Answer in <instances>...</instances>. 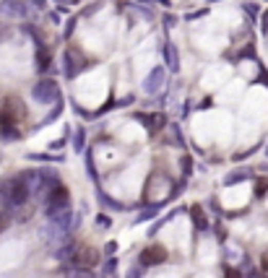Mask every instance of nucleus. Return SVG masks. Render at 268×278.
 I'll return each mask as SVG.
<instances>
[{"mask_svg":"<svg viewBox=\"0 0 268 278\" xmlns=\"http://www.w3.org/2000/svg\"><path fill=\"white\" fill-rule=\"evenodd\" d=\"M224 278H242L240 275V270H235V268H226V275Z\"/></svg>","mask_w":268,"mask_h":278,"instance_id":"aec40b11","label":"nucleus"},{"mask_svg":"<svg viewBox=\"0 0 268 278\" xmlns=\"http://www.w3.org/2000/svg\"><path fill=\"white\" fill-rule=\"evenodd\" d=\"M164 65L169 68V73H177L180 70V52H177V47L172 42L164 45Z\"/></svg>","mask_w":268,"mask_h":278,"instance_id":"9d476101","label":"nucleus"},{"mask_svg":"<svg viewBox=\"0 0 268 278\" xmlns=\"http://www.w3.org/2000/svg\"><path fill=\"white\" fill-rule=\"evenodd\" d=\"M6 226H8V219H6V216H3V213H0V231H3V229H6Z\"/></svg>","mask_w":268,"mask_h":278,"instance_id":"b1692460","label":"nucleus"},{"mask_svg":"<svg viewBox=\"0 0 268 278\" xmlns=\"http://www.w3.org/2000/svg\"><path fill=\"white\" fill-rule=\"evenodd\" d=\"M84 68H89V60L79 50H75V47H68L65 55H63V70H65V75L68 78H75Z\"/></svg>","mask_w":268,"mask_h":278,"instance_id":"20e7f679","label":"nucleus"},{"mask_svg":"<svg viewBox=\"0 0 268 278\" xmlns=\"http://www.w3.org/2000/svg\"><path fill=\"white\" fill-rule=\"evenodd\" d=\"M70 278H94V275H91L89 270H79V268H75V270L70 273Z\"/></svg>","mask_w":268,"mask_h":278,"instance_id":"2eb2a0df","label":"nucleus"},{"mask_svg":"<svg viewBox=\"0 0 268 278\" xmlns=\"http://www.w3.org/2000/svg\"><path fill=\"white\" fill-rule=\"evenodd\" d=\"M114 250H118V242H109L107 245V255H114Z\"/></svg>","mask_w":268,"mask_h":278,"instance_id":"5701e85b","label":"nucleus"},{"mask_svg":"<svg viewBox=\"0 0 268 278\" xmlns=\"http://www.w3.org/2000/svg\"><path fill=\"white\" fill-rule=\"evenodd\" d=\"M97 260H99V252L94 247H79V252L73 257V265L79 270H89V268L97 265Z\"/></svg>","mask_w":268,"mask_h":278,"instance_id":"39448f33","label":"nucleus"},{"mask_svg":"<svg viewBox=\"0 0 268 278\" xmlns=\"http://www.w3.org/2000/svg\"><path fill=\"white\" fill-rule=\"evenodd\" d=\"M164 260H167V250L159 247V245L146 247V250L141 252V265H162Z\"/></svg>","mask_w":268,"mask_h":278,"instance_id":"0eeeda50","label":"nucleus"},{"mask_svg":"<svg viewBox=\"0 0 268 278\" xmlns=\"http://www.w3.org/2000/svg\"><path fill=\"white\" fill-rule=\"evenodd\" d=\"M182 167H185L182 172H185V174H190V169H193V162H190V158L185 156V158H182Z\"/></svg>","mask_w":268,"mask_h":278,"instance_id":"6ab92c4d","label":"nucleus"},{"mask_svg":"<svg viewBox=\"0 0 268 278\" xmlns=\"http://www.w3.org/2000/svg\"><path fill=\"white\" fill-rule=\"evenodd\" d=\"M114 268H118V263H114V260H109V263L104 265V278H107V275H112V273H114Z\"/></svg>","mask_w":268,"mask_h":278,"instance_id":"f3484780","label":"nucleus"},{"mask_svg":"<svg viewBox=\"0 0 268 278\" xmlns=\"http://www.w3.org/2000/svg\"><path fill=\"white\" fill-rule=\"evenodd\" d=\"M0 16L26 18V16H29V8H26L24 3H16V0H6V3H0Z\"/></svg>","mask_w":268,"mask_h":278,"instance_id":"6e6552de","label":"nucleus"},{"mask_svg":"<svg viewBox=\"0 0 268 278\" xmlns=\"http://www.w3.org/2000/svg\"><path fill=\"white\" fill-rule=\"evenodd\" d=\"M31 96L40 104H55L60 99V86L52 81V78H42V81L31 89Z\"/></svg>","mask_w":268,"mask_h":278,"instance_id":"f03ea898","label":"nucleus"},{"mask_svg":"<svg viewBox=\"0 0 268 278\" xmlns=\"http://www.w3.org/2000/svg\"><path fill=\"white\" fill-rule=\"evenodd\" d=\"M164 86V68H154L143 78V91L146 94H159Z\"/></svg>","mask_w":268,"mask_h":278,"instance_id":"423d86ee","label":"nucleus"},{"mask_svg":"<svg viewBox=\"0 0 268 278\" xmlns=\"http://www.w3.org/2000/svg\"><path fill=\"white\" fill-rule=\"evenodd\" d=\"M175 21H177L175 16H167V18H164V24H167V26H175Z\"/></svg>","mask_w":268,"mask_h":278,"instance_id":"393cba45","label":"nucleus"},{"mask_svg":"<svg viewBox=\"0 0 268 278\" xmlns=\"http://www.w3.org/2000/svg\"><path fill=\"white\" fill-rule=\"evenodd\" d=\"M97 224H99V226H107V229H109V224H112V221H109L107 216H99V219H97Z\"/></svg>","mask_w":268,"mask_h":278,"instance_id":"412c9836","label":"nucleus"},{"mask_svg":"<svg viewBox=\"0 0 268 278\" xmlns=\"http://www.w3.org/2000/svg\"><path fill=\"white\" fill-rule=\"evenodd\" d=\"M143 120V125L148 128V130H162V128H167V117L162 114V112H154V114H148V117H141Z\"/></svg>","mask_w":268,"mask_h":278,"instance_id":"9b49d317","label":"nucleus"},{"mask_svg":"<svg viewBox=\"0 0 268 278\" xmlns=\"http://www.w3.org/2000/svg\"><path fill=\"white\" fill-rule=\"evenodd\" d=\"M47 219H50V224H52V231H68V229H70V211H68V208L55 211V213H50Z\"/></svg>","mask_w":268,"mask_h":278,"instance_id":"1a4fd4ad","label":"nucleus"},{"mask_svg":"<svg viewBox=\"0 0 268 278\" xmlns=\"http://www.w3.org/2000/svg\"><path fill=\"white\" fill-rule=\"evenodd\" d=\"M31 3H34V6H40V8H42V6H45V0H31Z\"/></svg>","mask_w":268,"mask_h":278,"instance_id":"a878e982","label":"nucleus"},{"mask_svg":"<svg viewBox=\"0 0 268 278\" xmlns=\"http://www.w3.org/2000/svg\"><path fill=\"white\" fill-rule=\"evenodd\" d=\"M190 216H193V221H196V226H198L201 231H206V229H208V221H206V216H203V208H201V206H193V208H190Z\"/></svg>","mask_w":268,"mask_h":278,"instance_id":"ddd939ff","label":"nucleus"},{"mask_svg":"<svg viewBox=\"0 0 268 278\" xmlns=\"http://www.w3.org/2000/svg\"><path fill=\"white\" fill-rule=\"evenodd\" d=\"M75 148L84 151V133H75Z\"/></svg>","mask_w":268,"mask_h":278,"instance_id":"a211bd4d","label":"nucleus"},{"mask_svg":"<svg viewBox=\"0 0 268 278\" xmlns=\"http://www.w3.org/2000/svg\"><path fill=\"white\" fill-rule=\"evenodd\" d=\"M245 177H247L245 172H235V174H226L224 182H226V185H232V182H240V180H245Z\"/></svg>","mask_w":268,"mask_h":278,"instance_id":"4468645a","label":"nucleus"},{"mask_svg":"<svg viewBox=\"0 0 268 278\" xmlns=\"http://www.w3.org/2000/svg\"><path fill=\"white\" fill-rule=\"evenodd\" d=\"M154 216H157V206H154V208H148L146 213H141V216H138V221H146V219H154Z\"/></svg>","mask_w":268,"mask_h":278,"instance_id":"dca6fc26","label":"nucleus"},{"mask_svg":"<svg viewBox=\"0 0 268 278\" xmlns=\"http://www.w3.org/2000/svg\"><path fill=\"white\" fill-rule=\"evenodd\" d=\"M0 195L6 197V203H8L11 208H18V206H24V203L29 201L31 190H29V185H26L24 174H21V177H13V180H11L3 190H0Z\"/></svg>","mask_w":268,"mask_h":278,"instance_id":"f257e3e1","label":"nucleus"},{"mask_svg":"<svg viewBox=\"0 0 268 278\" xmlns=\"http://www.w3.org/2000/svg\"><path fill=\"white\" fill-rule=\"evenodd\" d=\"M265 187H268V185H265V182H258V190H255V192H258V195H260V197H263V195H265Z\"/></svg>","mask_w":268,"mask_h":278,"instance_id":"4be33fe9","label":"nucleus"},{"mask_svg":"<svg viewBox=\"0 0 268 278\" xmlns=\"http://www.w3.org/2000/svg\"><path fill=\"white\" fill-rule=\"evenodd\" d=\"M68 201H70L68 187L58 182V185H55L52 190H47V195H45V208H47V216H50V213H55V211L68 208Z\"/></svg>","mask_w":268,"mask_h":278,"instance_id":"7ed1b4c3","label":"nucleus"},{"mask_svg":"<svg viewBox=\"0 0 268 278\" xmlns=\"http://www.w3.org/2000/svg\"><path fill=\"white\" fill-rule=\"evenodd\" d=\"M50 63H52V55H50V50H36V70L40 73H45L47 68H50Z\"/></svg>","mask_w":268,"mask_h":278,"instance_id":"f8f14e48","label":"nucleus"}]
</instances>
